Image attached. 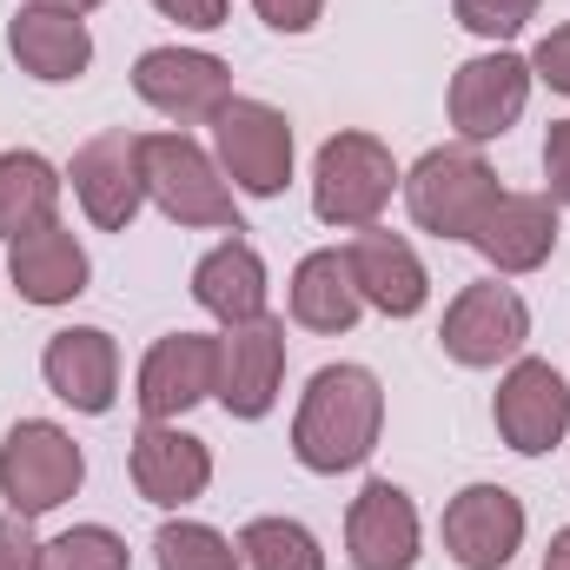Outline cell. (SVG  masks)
Returning a JSON list of instances; mask_svg holds the SVG:
<instances>
[{
    "label": "cell",
    "instance_id": "obj_15",
    "mask_svg": "<svg viewBox=\"0 0 570 570\" xmlns=\"http://www.w3.org/2000/svg\"><path fill=\"white\" fill-rule=\"evenodd\" d=\"M419 544H425V524H419L412 491L392 484V478H372L352 498V511H345V558H352V570H412Z\"/></svg>",
    "mask_w": 570,
    "mask_h": 570
},
{
    "label": "cell",
    "instance_id": "obj_10",
    "mask_svg": "<svg viewBox=\"0 0 570 570\" xmlns=\"http://www.w3.org/2000/svg\"><path fill=\"white\" fill-rule=\"evenodd\" d=\"M67 179H73L80 213L100 233H127L146 206V134H127V127L94 134V140L73 153Z\"/></svg>",
    "mask_w": 570,
    "mask_h": 570
},
{
    "label": "cell",
    "instance_id": "obj_2",
    "mask_svg": "<svg viewBox=\"0 0 570 570\" xmlns=\"http://www.w3.org/2000/svg\"><path fill=\"white\" fill-rule=\"evenodd\" d=\"M405 213H412V226L431 233V239H464L471 246V233L484 226V213L498 206V173H491V159L478 153V146H431L425 159L405 173Z\"/></svg>",
    "mask_w": 570,
    "mask_h": 570
},
{
    "label": "cell",
    "instance_id": "obj_14",
    "mask_svg": "<svg viewBox=\"0 0 570 570\" xmlns=\"http://www.w3.org/2000/svg\"><path fill=\"white\" fill-rule=\"evenodd\" d=\"M285 385V325L279 318H253V325H226L219 332V385L213 399L226 405V419H266L279 405Z\"/></svg>",
    "mask_w": 570,
    "mask_h": 570
},
{
    "label": "cell",
    "instance_id": "obj_19",
    "mask_svg": "<svg viewBox=\"0 0 570 570\" xmlns=\"http://www.w3.org/2000/svg\"><path fill=\"white\" fill-rule=\"evenodd\" d=\"M345 259H352V279H358V292H365L372 312H385V318H419V312H425L431 273H425V259H419V246H412L405 233L365 226V233H352Z\"/></svg>",
    "mask_w": 570,
    "mask_h": 570
},
{
    "label": "cell",
    "instance_id": "obj_33",
    "mask_svg": "<svg viewBox=\"0 0 570 570\" xmlns=\"http://www.w3.org/2000/svg\"><path fill=\"white\" fill-rule=\"evenodd\" d=\"M153 13H166V20H179V27H193V33L226 27V0H153Z\"/></svg>",
    "mask_w": 570,
    "mask_h": 570
},
{
    "label": "cell",
    "instance_id": "obj_23",
    "mask_svg": "<svg viewBox=\"0 0 570 570\" xmlns=\"http://www.w3.org/2000/svg\"><path fill=\"white\" fill-rule=\"evenodd\" d=\"M365 312V292L352 279L345 246H318L292 266V325L305 332H352Z\"/></svg>",
    "mask_w": 570,
    "mask_h": 570
},
{
    "label": "cell",
    "instance_id": "obj_28",
    "mask_svg": "<svg viewBox=\"0 0 570 570\" xmlns=\"http://www.w3.org/2000/svg\"><path fill=\"white\" fill-rule=\"evenodd\" d=\"M538 7H544V0H451L458 27H464V33H478V40H491V47L518 40V33L538 20Z\"/></svg>",
    "mask_w": 570,
    "mask_h": 570
},
{
    "label": "cell",
    "instance_id": "obj_1",
    "mask_svg": "<svg viewBox=\"0 0 570 570\" xmlns=\"http://www.w3.org/2000/svg\"><path fill=\"white\" fill-rule=\"evenodd\" d=\"M385 431V385L365 365H318L292 412V458L312 478L358 471Z\"/></svg>",
    "mask_w": 570,
    "mask_h": 570
},
{
    "label": "cell",
    "instance_id": "obj_30",
    "mask_svg": "<svg viewBox=\"0 0 570 570\" xmlns=\"http://www.w3.org/2000/svg\"><path fill=\"white\" fill-rule=\"evenodd\" d=\"M40 538H33V518H20V511H7L0 518V570H40Z\"/></svg>",
    "mask_w": 570,
    "mask_h": 570
},
{
    "label": "cell",
    "instance_id": "obj_22",
    "mask_svg": "<svg viewBox=\"0 0 570 570\" xmlns=\"http://www.w3.org/2000/svg\"><path fill=\"white\" fill-rule=\"evenodd\" d=\"M193 298H199V312H213L219 325H253V318H266L273 279H266L259 246H246L239 233L219 239V246L193 266Z\"/></svg>",
    "mask_w": 570,
    "mask_h": 570
},
{
    "label": "cell",
    "instance_id": "obj_34",
    "mask_svg": "<svg viewBox=\"0 0 570 570\" xmlns=\"http://www.w3.org/2000/svg\"><path fill=\"white\" fill-rule=\"evenodd\" d=\"M544 570H570V524L551 538V551H544Z\"/></svg>",
    "mask_w": 570,
    "mask_h": 570
},
{
    "label": "cell",
    "instance_id": "obj_16",
    "mask_svg": "<svg viewBox=\"0 0 570 570\" xmlns=\"http://www.w3.org/2000/svg\"><path fill=\"white\" fill-rule=\"evenodd\" d=\"M40 379H47V392L60 405L87 412V419H107L114 399H120V345H114V332H100V325L53 332L47 352H40Z\"/></svg>",
    "mask_w": 570,
    "mask_h": 570
},
{
    "label": "cell",
    "instance_id": "obj_32",
    "mask_svg": "<svg viewBox=\"0 0 570 570\" xmlns=\"http://www.w3.org/2000/svg\"><path fill=\"white\" fill-rule=\"evenodd\" d=\"M253 13L273 27V33H312L325 20V0H253Z\"/></svg>",
    "mask_w": 570,
    "mask_h": 570
},
{
    "label": "cell",
    "instance_id": "obj_3",
    "mask_svg": "<svg viewBox=\"0 0 570 570\" xmlns=\"http://www.w3.org/2000/svg\"><path fill=\"white\" fill-rule=\"evenodd\" d=\"M399 186H405V173H399L392 146L379 140V134H358V127L332 134V140L318 146V159H312V213L325 226H338V233L379 226V213L392 206Z\"/></svg>",
    "mask_w": 570,
    "mask_h": 570
},
{
    "label": "cell",
    "instance_id": "obj_29",
    "mask_svg": "<svg viewBox=\"0 0 570 570\" xmlns=\"http://www.w3.org/2000/svg\"><path fill=\"white\" fill-rule=\"evenodd\" d=\"M531 80H544L551 94H570V20L531 47Z\"/></svg>",
    "mask_w": 570,
    "mask_h": 570
},
{
    "label": "cell",
    "instance_id": "obj_17",
    "mask_svg": "<svg viewBox=\"0 0 570 570\" xmlns=\"http://www.w3.org/2000/svg\"><path fill=\"white\" fill-rule=\"evenodd\" d=\"M127 471H134V491H140L146 504L186 511V504L206 498V484H213V451H206V438H193V431L153 425V419H146V425L134 431Z\"/></svg>",
    "mask_w": 570,
    "mask_h": 570
},
{
    "label": "cell",
    "instance_id": "obj_20",
    "mask_svg": "<svg viewBox=\"0 0 570 570\" xmlns=\"http://www.w3.org/2000/svg\"><path fill=\"white\" fill-rule=\"evenodd\" d=\"M471 246L484 253L491 273L524 279L558 253V206L544 193H498V206L484 213V226L471 233Z\"/></svg>",
    "mask_w": 570,
    "mask_h": 570
},
{
    "label": "cell",
    "instance_id": "obj_6",
    "mask_svg": "<svg viewBox=\"0 0 570 570\" xmlns=\"http://www.w3.org/2000/svg\"><path fill=\"white\" fill-rule=\"evenodd\" d=\"M213 159L233 179V193L279 199L285 186H292V120H285L273 100L233 94L226 114L213 120Z\"/></svg>",
    "mask_w": 570,
    "mask_h": 570
},
{
    "label": "cell",
    "instance_id": "obj_11",
    "mask_svg": "<svg viewBox=\"0 0 570 570\" xmlns=\"http://www.w3.org/2000/svg\"><path fill=\"white\" fill-rule=\"evenodd\" d=\"M524 531H531L524 498L504 491V484H464L444 504V524H438L444 558L458 570H504L524 551Z\"/></svg>",
    "mask_w": 570,
    "mask_h": 570
},
{
    "label": "cell",
    "instance_id": "obj_12",
    "mask_svg": "<svg viewBox=\"0 0 570 570\" xmlns=\"http://www.w3.org/2000/svg\"><path fill=\"white\" fill-rule=\"evenodd\" d=\"M213 385H219V332H166L140 358L134 399H140V419L179 425L193 405L213 399Z\"/></svg>",
    "mask_w": 570,
    "mask_h": 570
},
{
    "label": "cell",
    "instance_id": "obj_18",
    "mask_svg": "<svg viewBox=\"0 0 570 570\" xmlns=\"http://www.w3.org/2000/svg\"><path fill=\"white\" fill-rule=\"evenodd\" d=\"M7 53L27 80L40 87H67L94 67V27L87 13H67V7H40L27 0L13 20H7Z\"/></svg>",
    "mask_w": 570,
    "mask_h": 570
},
{
    "label": "cell",
    "instance_id": "obj_9",
    "mask_svg": "<svg viewBox=\"0 0 570 570\" xmlns=\"http://www.w3.org/2000/svg\"><path fill=\"white\" fill-rule=\"evenodd\" d=\"M444 107H451V127H458L464 146L504 140V134L524 120V107H531V60L511 53V47H491V53L464 60V67L451 73Z\"/></svg>",
    "mask_w": 570,
    "mask_h": 570
},
{
    "label": "cell",
    "instance_id": "obj_7",
    "mask_svg": "<svg viewBox=\"0 0 570 570\" xmlns=\"http://www.w3.org/2000/svg\"><path fill=\"white\" fill-rule=\"evenodd\" d=\"M524 338H531V305L498 279L464 285L444 305V325H438L444 358L464 365V372H498V365L524 358Z\"/></svg>",
    "mask_w": 570,
    "mask_h": 570
},
{
    "label": "cell",
    "instance_id": "obj_24",
    "mask_svg": "<svg viewBox=\"0 0 570 570\" xmlns=\"http://www.w3.org/2000/svg\"><path fill=\"white\" fill-rule=\"evenodd\" d=\"M60 166L47 159V153H0V239L13 246V239H27V233H40V226H53L60 219Z\"/></svg>",
    "mask_w": 570,
    "mask_h": 570
},
{
    "label": "cell",
    "instance_id": "obj_13",
    "mask_svg": "<svg viewBox=\"0 0 570 570\" xmlns=\"http://www.w3.org/2000/svg\"><path fill=\"white\" fill-rule=\"evenodd\" d=\"M491 419H498V438H504L518 458H544V451H558L564 431H570L564 372L544 365V358H511V372L498 379Z\"/></svg>",
    "mask_w": 570,
    "mask_h": 570
},
{
    "label": "cell",
    "instance_id": "obj_8",
    "mask_svg": "<svg viewBox=\"0 0 570 570\" xmlns=\"http://www.w3.org/2000/svg\"><path fill=\"white\" fill-rule=\"evenodd\" d=\"M134 94L173 127H213L233 100V67L199 47H146L134 60Z\"/></svg>",
    "mask_w": 570,
    "mask_h": 570
},
{
    "label": "cell",
    "instance_id": "obj_21",
    "mask_svg": "<svg viewBox=\"0 0 570 570\" xmlns=\"http://www.w3.org/2000/svg\"><path fill=\"white\" fill-rule=\"evenodd\" d=\"M7 279H13V292H20L27 305L53 312V305H73V298L87 292L94 259H87V246L53 219V226H40V233H27V239L7 246Z\"/></svg>",
    "mask_w": 570,
    "mask_h": 570
},
{
    "label": "cell",
    "instance_id": "obj_31",
    "mask_svg": "<svg viewBox=\"0 0 570 570\" xmlns=\"http://www.w3.org/2000/svg\"><path fill=\"white\" fill-rule=\"evenodd\" d=\"M544 199L570 206V120H551L544 134Z\"/></svg>",
    "mask_w": 570,
    "mask_h": 570
},
{
    "label": "cell",
    "instance_id": "obj_27",
    "mask_svg": "<svg viewBox=\"0 0 570 570\" xmlns=\"http://www.w3.org/2000/svg\"><path fill=\"white\" fill-rule=\"evenodd\" d=\"M40 570H134V551L114 524H73V531L47 538Z\"/></svg>",
    "mask_w": 570,
    "mask_h": 570
},
{
    "label": "cell",
    "instance_id": "obj_4",
    "mask_svg": "<svg viewBox=\"0 0 570 570\" xmlns=\"http://www.w3.org/2000/svg\"><path fill=\"white\" fill-rule=\"evenodd\" d=\"M146 199L173 226H206V233H239V199L219 159L193 140L186 127L146 134Z\"/></svg>",
    "mask_w": 570,
    "mask_h": 570
},
{
    "label": "cell",
    "instance_id": "obj_35",
    "mask_svg": "<svg viewBox=\"0 0 570 570\" xmlns=\"http://www.w3.org/2000/svg\"><path fill=\"white\" fill-rule=\"evenodd\" d=\"M40 7H67V13H94L100 0H40Z\"/></svg>",
    "mask_w": 570,
    "mask_h": 570
},
{
    "label": "cell",
    "instance_id": "obj_25",
    "mask_svg": "<svg viewBox=\"0 0 570 570\" xmlns=\"http://www.w3.org/2000/svg\"><path fill=\"white\" fill-rule=\"evenodd\" d=\"M153 564L159 570H246L239 544L199 518H166L159 538H153Z\"/></svg>",
    "mask_w": 570,
    "mask_h": 570
},
{
    "label": "cell",
    "instance_id": "obj_26",
    "mask_svg": "<svg viewBox=\"0 0 570 570\" xmlns=\"http://www.w3.org/2000/svg\"><path fill=\"white\" fill-rule=\"evenodd\" d=\"M239 558H246V570H325L318 538L298 518H253L239 531Z\"/></svg>",
    "mask_w": 570,
    "mask_h": 570
},
{
    "label": "cell",
    "instance_id": "obj_5",
    "mask_svg": "<svg viewBox=\"0 0 570 570\" xmlns=\"http://www.w3.org/2000/svg\"><path fill=\"white\" fill-rule=\"evenodd\" d=\"M87 484V451L73 444V431L53 419H20L0 438V498L20 518H47L60 511L73 491Z\"/></svg>",
    "mask_w": 570,
    "mask_h": 570
}]
</instances>
